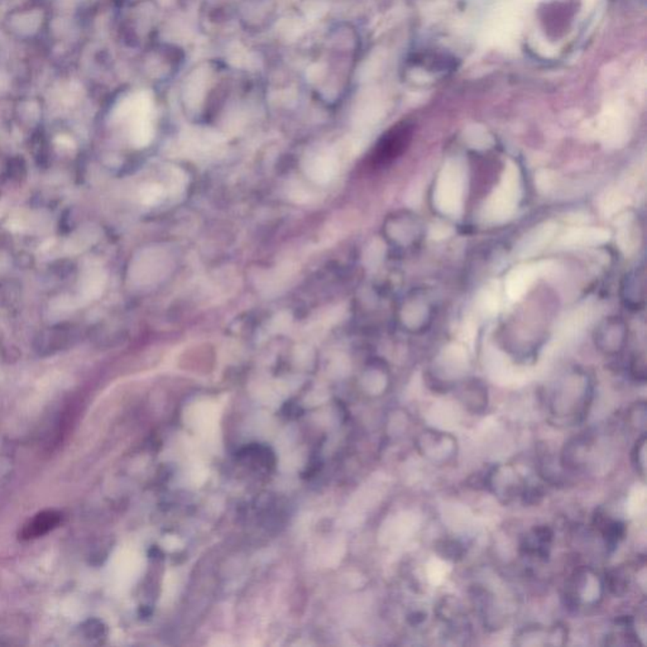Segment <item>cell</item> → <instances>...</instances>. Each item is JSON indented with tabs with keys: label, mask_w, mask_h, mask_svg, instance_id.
I'll use <instances>...</instances> for the list:
<instances>
[{
	"label": "cell",
	"mask_w": 647,
	"mask_h": 647,
	"mask_svg": "<svg viewBox=\"0 0 647 647\" xmlns=\"http://www.w3.org/2000/svg\"><path fill=\"white\" fill-rule=\"evenodd\" d=\"M426 620V614L422 611H413V612L408 614L407 617V621L410 623V626H420Z\"/></svg>",
	"instance_id": "obj_23"
},
{
	"label": "cell",
	"mask_w": 647,
	"mask_h": 647,
	"mask_svg": "<svg viewBox=\"0 0 647 647\" xmlns=\"http://www.w3.org/2000/svg\"><path fill=\"white\" fill-rule=\"evenodd\" d=\"M646 402L645 401H639L634 402L627 410L626 421L628 422V426L634 430H641L645 433V425H646Z\"/></svg>",
	"instance_id": "obj_17"
},
{
	"label": "cell",
	"mask_w": 647,
	"mask_h": 647,
	"mask_svg": "<svg viewBox=\"0 0 647 647\" xmlns=\"http://www.w3.org/2000/svg\"><path fill=\"white\" fill-rule=\"evenodd\" d=\"M415 447L424 459L438 467L448 465L458 455V440L454 435L434 429L422 430L415 440Z\"/></svg>",
	"instance_id": "obj_6"
},
{
	"label": "cell",
	"mask_w": 647,
	"mask_h": 647,
	"mask_svg": "<svg viewBox=\"0 0 647 647\" xmlns=\"http://www.w3.org/2000/svg\"><path fill=\"white\" fill-rule=\"evenodd\" d=\"M594 396V379L584 368L574 365L554 381L548 394L551 416L566 425L584 420Z\"/></svg>",
	"instance_id": "obj_1"
},
{
	"label": "cell",
	"mask_w": 647,
	"mask_h": 647,
	"mask_svg": "<svg viewBox=\"0 0 647 647\" xmlns=\"http://www.w3.org/2000/svg\"><path fill=\"white\" fill-rule=\"evenodd\" d=\"M603 578L591 568H579L565 585V606L577 611L583 607L598 606L605 592Z\"/></svg>",
	"instance_id": "obj_5"
},
{
	"label": "cell",
	"mask_w": 647,
	"mask_h": 647,
	"mask_svg": "<svg viewBox=\"0 0 647 647\" xmlns=\"http://www.w3.org/2000/svg\"><path fill=\"white\" fill-rule=\"evenodd\" d=\"M554 531L546 525L534 526L521 540L520 552L525 558L546 561L550 557Z\"/></svg>",
	"instance_id": "obj_9"
},
{
	"label": "cell",
	"mask_w": 647,
	"mask_h": 647,
	"mask_svg": "<svg viewBox=\"0 0 647 647\" xmlns=\"http://www.w3.org/2000/svg\"><path fill=\"white\" fill-rule=\"evenodd\" d=\"M628 372H630L631 378L636 381V382H640V383L646 382V356H645V351H636L631 356L630 363H628Z\"/></svg>",
	"instance_id": "obj_20"
},
{
	"label": "cell",
	"mask_w": 647,
	"mask_h": 647,
	"mask_svg": "<svg viewBox=\"0 0 647 647\" xmlns=\"http://www.w3.org/2000/svg\"><path fill=\"white\" fill-rule=\"evenodd\" d=\"M60 518H61L60 513H57L55 511L42 512L28 523L22 535L26 538L42 536L56 527L60 522Z\"/></svg>",
	"instance_id": "obj_14"
},
{
	"label": "cell",
	"mask_w": 647,
	"mask_h": 647,
	"mask_svg": "<svg viewBox=\"0 0 647 647\" xmlns=\"http://www.w3.org/2000/svg\"><path fill=\"white\" fill-rule=\"evenodd\" d=\"M631 339V326L625 317L611 314L596 324L592 333L594 348L605 357L616 358L623 354Z\"/></svg>",
	"instance_id": "obj_4"
},
{
	"label": "cell",
	"mask_w": 647,
	"mask_h": 647,
	"mask_svg": "<svg viewBox=\"0 0 647 647\" xmlns=\"http://www.w3.org/2000/svg\"><path fill=\"white\" fill-rule=\"evenodd\" d=\"M438 315L433 294L424 287H413L402 298L397 309L399 328L410 335H422L430 330Z\"/></svg>",
	"instance_id": "obj_2"
},
{
	"label": "cell",
	"mask_w": 647,
	"mask_h": 647,
	"mask_svg": "<svg viewBox=\"0 0 647 647\" xmlns=\"http://www.w3.org/2000/svg\"><path fill=\"white\" fill-rule=\"evenodd\" d=\"M303 171L317 184H328L337 173V161L329 153L314 154L303 162Z\"/></svg>",
	"instance_id": "obj_12"
},
{
	"label": "cell",
	"mask_w": 647,
	"mask_h": 647,
	"mask_svg": "<svg viewBox=\"0 0 647 647\" xmlns=\"http://www.w3.org/2000/svg\"><path fill=\"white\" fill-rule=\"evenodd\" d=\"M383 230L388 244L402 252H413L425 241L427 227L420 214L402 209L387 218Z\"/></svg>",
	"instance_id": "obj_3"
},
{
	"label": "cell",
	"mask_w": 647,
	"mask_h": 647,
	"mask_svg": "<svg viewBox=\"0 0 647 647\" xmlns=\"http://www.w3.org/2000/svg\"><path fill=\"white\" fill-rule=\"evenodd\" d=\"M632 464L642 479L646 475V433L641 434L632 450Z\"/></svg>",
	"instance_id": "obj_19"
},
{
	"label": "cell",
	"mask_w": 647,
	"mask_h": 647,
	"mask_svg": "<svg viewBox=\"0 0 647 647\" xmlns=\"http://www.w3.org/2000/svg\"><path fill=\"white\" fill-rule=\"evenodd\" d=\"M459 399L467 411L473 415H482L488 407L487 386L481 379H468L459 388Z\"/></svg>",
	"instance_id": "obj_11"
},
{
	"label": "cell",
	"mask_w": 647,
	"mask_h": 647,
	"mask_svg": "<svg viewBox=\"0 0 647 647\" xmlns=\"http://www.w3.org/2000/svg\"><path fill=\"white\" fill-rule=\"evenodd\" d=\"M162 196H163V189L159 185H150L145 187V193H143V200L145 204H150V205L159 202Z\"/></svg>",
	"instance_id": "obj_22"
},
{
	"label": "cell",
	"mask_w": 647,
	"mask_h": 647,
	"mask_svg": "<svg viewBox=\"0 0 647 647\" xmlns=\"http://www.w3.org/2000/svg\"><path fill=\"white\" fill-rule=\"evenodd\" d=\"M618 296L623 307L630 312H641L646 307V269L636 266L622 275Z\"/></svg>",
	"instance_id": "obj_7"
},
{
	"label": "cell",
	"mask_w": 647,
	"mask_h": 647,
	"mask_svg": "<svg viewBox=\"0 0 647 647\" xmlns=\"http://www.w3.org/2000/svg\"><path fill=\"white\" fill-rule=\"evenodd\" d=\"M605 588L616 597H623L630 589V574L625 568H616L603 577Z\"/></svg>",
	"instance_id": "obj_15"
},
{
	"label": "cell",
	"mask_w": 647,
	"mask_h": 647,
	"mask_svg": "<svg viewBox=\"0 0 647 647\" xmlns=\"http://www.w3.org/2000/svg\"><path fill=\"white\" fill-rule=\"evenodd\" d=\"M435 551L441 559L449 561H459L465 555V546L459 540L441 538L435 544Z\"/></svg>",
	"instance_id": "obj_16"
},
{
	"label": "cell",
	"mask_w": 647,
	"mask_h": 647,
	"mask_svg": "<svg viewBox=\"0 0 647 647\" xmlns=\"http://www.w3.org/2000/svg\"><path fill=\"white\" fill-rule=\"evenodd\" d=\"M618 632H612L606 637V645L609 646H636L640 645L639 636L634 634L632 627H622Z\"/></svg>",
	"instance_id": "obj_18"
},
{
	"label": "cell",
	"mask_w": 647,
	"mask_h": 647,
	"mask_svg": "<svg viewBox=\"0 0 647 647\" xmlns=\"http://www.w3.org/2000/svg\"><path fill=\"white\" fill-rule=\"evenodd\" d=\"M520 500L525 506H536L544 500V490L540 486L526 484V487L523 488L522 493L520 496Z\"/></svg>",
	"instance_id": "obj_21"
},
{
	"label": "cell",
	"mask_w": 647,
	"mask_h": 647,
	"mask_svg": "<svg viewBox=\"0 0 647 647\" xmlns=\"http://www.w3.org/2000/svg\"><path fill=\"white\" fill-rule=\"evenodd\" d=\"M568 639V630L563 623H557L554 626L546 628L544 626H525V628L517 631L515 634V644L520 646H543V645H564Z\"/></svg>",
	"instance_id": "obj_8"
},
{
	"label": "cell",
	"mask_w": 647,
	"mask_h": 647,
	"mask_svg": "<svg viewBox=\"0 0 647 647\" xmlns=\"http://www.w3.org/2000/svg\"><path fill=\"white\" fill-rule=\"evenodd\" d=\"M594 526L597 527L599 534L603 537L607 550H616V548L626 535L625 523L609 518L606 513L600 511H598L594 516Z\"/></svg>",
	"instance_id": "obj_13"
},
{
	"label": "cell",
	"mask_w": 647,
	"mask_h": 647,
	"mask_svg": "<svg viewBox=\"0 0 647 647\" xmlns=\"http://www.w3.org/2000/svg\"><path fill=\"white\" fill-rule=\"evenodd\" d=\"M593 436L591 434H579L572 438L564 445L560 454V464L564 470L579 472L586 467V459L591 454L593 447Z\"/></svg>",
	"instance_id": "obj_10"
}]
</instances>
